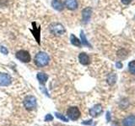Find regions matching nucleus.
<instances>
[{
    "label": "nucleus",
    "instance_id": "nucleus-1",
    "mask_svg": "<svg viewBox=\"0 0 135 126\" xmlns=\"http://www.w3.org/2000/svg\"><path fill=\"white\" fill-rule=\"evenodd\" d=\"M35 64L38 67H44L47 66L50 62V56L47 53L44 51H39L36 54L35 59H34Z\"/></svg>",
    "mask_w": 135,
    "mask_h": 126
},
{
    "label": "nucleus",
    "instance_id": "nucleus-2",
    "mask_svg": "<svg viewBox=\"0 0 135 126\" xmlns=\"http://www.w3.org/2000/svg\"><path fill=\"white\" fill-rule=\"evenodd\" d=\"M49 31L53 35L60 36L62 35L63 34H65L66 29L61 23L55 22V23H52L49 25Z\"/></svg>",
    "mask_w": 135,
    "mask_h": 126
},
{
    "label": "nucleus",
    "instance_id": "nucleus-3",
    "mask_svg": "<svg viewBox=\"0 0 135 126\" xmlns=\"http://www.w3.org/2000/svg\"><path fill=\"white\" fill-rule=\"evenodd\" d=\"M15 57L23 63H29L31 61V56L26 50H20L15 53Z\"/></svg>",
    "mask_w": 135,
    "mask_h": 126
},
{
    "label": "nucleus",
    "instance_id": "nucleus-4",
    "mask_svg": "<svg viewBox=\"0 0 135 126\" xmlns=\"http://www.w3.org/2000/svg\"><path fill=\"white\" fill-rule=\"evenodd\" d=\"M31 32L32 35L35 38L36 41L38 44H41V27L40 25H37L36 22L32 23V29H31Z\"/></svg>",
    "mask_w": 135,
    "mask_h": 126
},
{
    "label": "nucleus",
    "instance_id": "nucleus-5",
    "mask_svg": "<svg viewBox=\"0 0 135 126\" xmlns=\"http://www.w3.org/2000/svg\"><path fill=\"white\" fill-rule=\"evenodd\" d=\"M24 105L28 110H32L36 107V99L33 96H28L25 98Z\"/></svg>",
    "mask_w": 135,
    "mask_h": 126
},
{
    "label": "nucleus",
    "instance_id": "nucleus-6",
    "mask_svg": "<svg viewBox=\"0 0 135 126\" xmlns=\"http://www.w3.org/2000/svg\"><path fill=\"white\" fill-rule=\"evenodd\" d=\"M67 115L72 120H77L80 117V111L77 107H71L67 110Z\"/></svg>",
    "mask_w": 135,
    "mask_h": 126
},
{
    "label": "nucleus",
    "instance_id": "nucleus-7",
    "mask_svg": "<svg viewBox=\"0 0 135 126\" xmlns=\"http://www.w3.org/2000/svg\"><path fill=\"white\" fill-rule=\"evenodd\" d=\"M92 15V8L90 7H87L84 8L82 11V22L84 24H88L90 22Z\"/></svg>",
    "mask_w": 135,
    "mask_h": 126
},
{
    "label": "nucleus",
    "instance_id": "nucleus-8",
    "mask_svg": "<svg viewBox=\"0 0 135 126\" xmlns=\"http://www.w3.org/2000/svg\"><path fill=\"white\" fill-rule=\"evenodd\" d=\"M12 82V78L7 73H0V86H8Z\"/></svg>",
    "mask_w": 135,
    "mask_h": 126
},
{
    "label": "nucleus",
    "instance_id": "nucleus-9",
    "mask_svg": "<svg viewBox=\"0 0 135 126\" xmlns=\"http://www.w3.org/2000/svg\"><path fill=\"white\" fill-rule=\"evenodd\" d=\"M64 6L69 10H75L79 7L78 0H64Z\"/></svg>",
    "mask_w": 135,
    "mask_h": 126
},
{
    "label": "nucleus",
    "instance_id": "nucleus-10",
    "mask_svg": "<svg viewBox=\"0 0 135 126\" xmlns=\"http://www.w3.org/2000/svg\"><path fill=\"white\" fill-rule=\"evenodd\" d=\"M51 5L54 8L55 10H57L58 12H61L64 9V3L62 0H52Z\"/></svg>",
    "mask_w": 135,
    "mask_h": 126
},
{
    "label": "nucleus",
    "instance_id": "nucleus-11",
    "mask_svg": "<svg viewBox=\"0 0 135 126\" xmlns=\"http://www.w3.org/2000/svg\"><path fill=\"white\" fill-rule=\"evenodd\" d=\"M79 61L82 65L86 66L90 64V56H89L85 52H81L79 55Z\"/></svg>",
    "mask_w": 135,
    "mask_h": 126
},
{
    "label": "nucleus",
    "instance_id": "nucleus-12",
    "mask_svg": "<svg viewBox=\"0 0 135 126\" xmlns=\"http://www.w3.org/2000/svg\"><path fill=\"white\" fill-rule=\"evenodd\" d=\"M90 115L93 116V117L98 116V115L100 114L101 113H102V107H101L100 104H97V105H95V107H93L90 109Z\"/></svg>",
    "mask_w": 135,
    "mask_h": 126
},
{
    "label": "nucleus",
    "instance_id": "nucleus-13",
    "mask_svg": "<svg viewBox=\"0 0 135 126\" xmlns=\"http://www.w3.org/2000/svg\"><path fill=\"white\" fill-rule=\"evenodd\" d=\"M123 126H135V116L131 115L123 120Z\"/></svg>",
    "mask_w": 135,
    "mask_h": 126
},
{
    "label": "nucleus",
    "instance_id": "nucleus-14",
    "mask_svg": "<svg viewBox=\"0 0 135 126\" xmlns=\"http://www.w3.org/2000/svg\"><path fill=\"white\" fill-rule=\"evenodd\" d=\"M80 41H81V44H82L83 45L87 46V47H90V48L92 47L91 45H90V42H89L88 40H87V38H86V36H85V34L84 33L83 30L80 31Z\"/></svg>",
    "mask_w": 135,
    "mask_h": 126
},
{
    "label": "nucleus",
    "instance_id": "nucleus-15",
    "mask_svg": "<svg viewBox=\"0 0 135 126\" xmlns=\"http://www.w3.org/2000/svg\"><path fill=\"white\" fill-rule=\"evenodd\" d=\"M70 42L72 45L76 46V47H81V45H82L80 40H79L74 34H71V35H70Z\"/></svg>",
    "mask_w": 135,
    "mask_h": 126
},
{
    "label": "nucleus",
    "instance_id": "nucleus-16",
    "mask_svg": "<svg viewBox=\"0 0 135 126\" xmlns=\"http://www.w3.org/2000/svg\"><path fill=\"white\" fill-rule=\"evenodd\" d=\"M36 77L38 79V81L41 84H45L48 79V76L44 72H38Z\"/></svg>",
    "mask_w": 135,
    "mask_h": 126
},
{
    "label": "nucleus",
    "instance_id": "nucleus-17",
    "mask_svg": "<svg viewBox=\"0 0 135 126\" xmlns=\"http://www.w3.org/2000/svg\"><path fill=\"white\" fill-rule=\"evenodd\" d=\"M117 81V76L116 74H110L108 76V77H107V82L110 84V85H112V84H114Z\"/></svg>",
    "mask_w": 135,
    "mask_h": 126
},
{
    "label": "nucleus",
    "instance_id": "nucleus-18",
    "mask_svg": "<svg viewBox=\"0 0 135 126\" xmlns=\"http://www.w3.org/2000/svg\"><path fill=\"white\" fill-rule=\"evenodd\" d=\"M128 69H129V71L131 73L135 75V61H132L129 62Z\"/></svg>",
    "mask_w": 135,
    "mask_h": 126
},
{
    "label": "nucleus",
    "instance_id": "nucleus-19",
    "mask_svg": "<svg viewBox=\"0 0 135 126\" xmlns=\"http://www.w3.org/2000/svg\"><path fill=\"white\" fill-rule=\"evenodd\" d=\"M0 52H1L2 54H3V55H8V50L4 45H0Z\"/></svg>",
    "mask_w": 135,
    "mask_h": 126
},
{
    "label": "nucleus",
    "instance_id": "nucleus-20",
    "mask_svg": "<svg viewBox=\"0 0 135 126\" xmlns=\"http://www.w3.org/2000/svg\"><path fill=\"white\" fill-rule=\"evenodd\" d=\"M56 116L58 118V119H62V121H65V122L68 121V119H67V118H65L64 116H62V115H61V114H59V113H56Z\"/></svg>",
    "mask_w": 135,
    "mask_h": 126
},
{
    "label": "nucleus",
    "instance_id": "nucleus-21",
    "mask_svg": "<svg viewBox=\"0 0 135 126\" xmlns=\"http://www.w3.org/2000/svg\"><path fill=\"white\" fill-rule=\"evenodd\" d=\"M52 116L51 115V114H47L46 116V118H45V121H52Z\"/></svg>",
    "mask_w": 135,
    "mask_h": 126
},
{
    "label": "nucleus",
    "instance_id": "nucleus-22",
    "mask_svg": "<svg viewBox=\"0 0 135 126\" xmlns=\"http://www.w3.org/2000/svg\"><path fill=\"white\" fill-rule=\"evenodd\" d=\"M131 2H132V0H122V3H123V4H126V5L129 4Z\"/></svg>",
    "mask_w": 135,
    "mask_h": 126
},
{
    "label": "nucleus",
    "instance_id": "nucleus-23",
    "mask_svg": "<svg viewBox=\"0 0 135 126\" xmlns=\"http://www.w3.org/2000/svg\"><path fill=\"white\" fill-rule=\"evenodd\" d=\"M117 68H122V62H117Z\"/></svg>",
    "mask_w": 135,
    "mask_h": 126
}]
</instances>
